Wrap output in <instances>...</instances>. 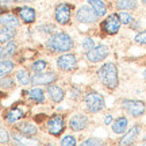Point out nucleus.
<instances>
[{
  "label": "nucleus",
  "mask_w": 146,
  "mask_h": 146,
  "mask_svg": "<svg viewBox=\"0 0 146 146\" xmlns=\"http://www.w3.org/2000/svg\"><path fill=\"white\" fill-rule=\"evenodd\" d=\"M99 81L107 89H115L119 85V76H118V66L114 62H106L98 70Z\"/></svg>",
  "instance_id": "1"
},
{
  "label": "nucleus",
  "mask_w": 146,
  "mask_h": 146,
  "mask_svg": "<svg viewBox=\"0 0 146 146\" xmlns=\"http://www.w3.org/2000/svg\"><path fill=\"white\" fill-rule=\"evenodd\" d=\"M74 46V41L66 33H56L46 42V47L54 53H68Z\"/></svg>",
  "instance_id": "2"
},
{
  "label": "nucleus",
  "mask_w": 146,
  "mask_h": 146,
  "mask_svg": "<svg viewBox=\"0 0 146 146\" xmlns=\"http://www.w3.org/2000/svg\"><path fill=\"white\" fill-rule=\"evenodd\" d=\"M84 103H85V108L91 114H98L102 110H104L106 102L104 96L96 91H89L84 96Z\"/></svg>",
  "instance_id": "3"
},
{
  "label": "nucleus",
  "mask_w": 146,
  "mask_h": 146,
  "mask_svg": "<svg viewBox=\"0 0 146 146\" xmlns=\"http://www.w3.org/2000/svg\"><path fill=\"white\" fill-rule=\"evenodd\" d=\"M122 110L133 118H141L146 114V103L138 99H123L120 102Z\"/></svg>",
  "instance_id": "4"
},
{
  "label": "nucleus",
  "mask_w": 146,
  "mask_h": 146,
  "mask_svg": "<svg viewBox=\"0 0 146 146\" xmlns=\"http://www.w3.org/2000/svg\"><path fill=\"white\" fill-rule=\"evenodd\" d=\"M110 53V49L107 45H103V43H100V45H95L91 50L85 53V57L88 60L89 62L92 64H96V62H102L103 60L107 58Z\"/></svg>",
  "instance_id": "5"
},
{
  "label": "nucleus",
  "mask_w": 146,
  "mask_h": 146,
  "mask_svg": "<svg viewBox=\"0 0 146 146\" xmlns=\"http://www.w3.org/2000/svg\"><path fill=\"white\" fill-rule=\"evenodd\" d=\"M120 21L119 18H118V14H111L106 18L104 21L102 22V31L107 34V35H115V34H118L120 30Z\"/></svg>",
  "instance_id": "6"
},
{
  "label": "nucleus",
  "mask_w": 146,
  "mask_h": 146,
  "mask_svg": "<svg viewBox=\"0 0 146 146\" xmlns=\"http://www.w3.org/2000/svg\"><path fill=\"white\" fill-rule=\"evenodd\" d=\"M76 19H77L80 23H87V25H91V23H96L98 19H99V15L94 11V8L89 4L87 5H81L80 8L76 12Z\"/></svg>",
  "instance_id": "7"
},
{
  "label": "nucleus",
  "mask_w": 146,
  "mask_h": 146,
  "mask_svg": "<svg viewBox=\"0 0 146 146\" xmlns=\"http://www.w3.org/2000/svg\"><path fill=\"white\" fill-rule=\"evenodd\" d=\"M64 130H65V120L61 115H53L47 120V131L53 137H60Z\"/></svg>",
  "instance_id": "8"
},
{
  "label": "nucleus",
  "mask_w": 146,
  "mask_h": 146,
  "mask_svg": "<svg viewBox=\"0 0 146 146\" xmlns=\"http://www.w3.org/2000/svg\"><path fill=\"white\" fill-rule=\"evenodd\" d=\"M57 66L64 72H72L77 68V57L74 54H62L57 58Z\"/></svg>",
  "instance_id": "9"
},
{
  "label": "nucleus",
  "mask_w": 146,
  "mask_h": 146,
  "mask_svg": "<svg viewBox=\"0 0 146 146\" xmlns=\"http://www.w3.org/2000/svg\"><path fill=\"white\" fill-rule=\"evenodd\" d=\"M57 80V74L53 72H36L31 77L30 84L33 85H49Z\"/></svg>",
  "instance_id": "10"
},
{
  "label": "nucleus",
  "mask_w": 146,
  "mask_h": 146,
  "mask_svg": "<svg viewBox=\"0 0 146 146\" xmlns=\"http://www.w3.org/2000/svg\"><path fill=\"white\" fill-rule=\"evenodd\" d=\"M70 11H72V5L70 4H57L56 10H54V18L57 23L60 25H66L70 21Z\"/></svg>",
  "instance_id": "11"
},
{
  "label": "nucleus",
  "mask_w": 146,
  "mask_h": 146,
  "mask_svg": "<svg viewBox=\"0 0 146 146\" xmlns=\"http://www.w3.org/2000/svg\"><path fill=\"white\" fill-rule=\"evenodd\" d=\"M142 131V126L139 123H135L134 126H131V129L126 130L125 135H122V138L119 139V145H131L137 141L138 135L141 134Z\"/></svg>",
  "instance_id": "12"
},
{
  "label": "nucleus",
  "mask_w": 146,
  "mask_h": 146,
  "mask_svg": "<svg viewBox=\"0 0 146 146\" xmlns=\"http://www.w3.org/2000/svg\"><path fill=\"white\" fill-rule=\"evenodd\" d=\"M89 125V118L85 114H76L69 119V129L73 131H83Z\"/></svg>",
  "instance_id": "13"
},
{
  "label": "nucleus",
  "mask_w": 146,
  "mask_h": 146,
  "mask_svg": "<svg viewBox=\"0 0 146 146\" xmlns=\"http://www.w3.org/2000/svg\"><path fill=\"white\" fill-rule=\"evenodd\" d=\"M127 127H129V119L126 118V116H119V118H116L115 120H112V123H111V129L114 131L115 134H125L126 130H127Z\"/></svg>",
  "instance_id": "14"
},
{
  "label": "nucleus",
  "mask_w": 146,
  "mask_h": 146,
  "mask_svg": "<svg viewBox=\"0 0 146 146\" xmlns=\"http://www.w3.org/2000/svg\"><path fill=\"white\" fill-rule=\"evenodd\" d=\"M16 12H18V15L21 16V19L25 22V23H33V22L35 21V18H36L34 8L27 7V5L16 8Z\"/></svg>",
  "instance_id": "15"
},
{
  "label": "nucleus",
  "mask_w": 146,
  "mask_h": 146,
  "mask_svg": "<svg viewBox=\"0 0 146 146\" xmlns=\"http://www.w3.org/2000/svg\"><path fill=\"white\" fill-rule=\"evenodd\" d=\"M16 129L25 137H34V135H36V133H38L36 126L34 125V123H31V122H19L18 126H16Z\"/></svg>",
  "instance_id": "16"
},
{
  "label": "nucleus",
  "mask_w": 146,
  "mask_h": 146,
  "mask_svg": "<svg viewBox=\"0 0 146 146\" xmlns=\"http://www.w3.org/2000/svg\"><path fill=\"white\" fill-rule=\"evenodd\" d=\"M47 94L50 96L52 102H54V103H60V102H62V99L65 98V91H64L61 87H58V85H50V84H49Z\"/></svg>",
  "instance_id": "17"
},
{
  "label": "nucleus",
  "mask_w": 146,
  "mask_h": 146,
  "mask_svg": "<svg viewBox=\"0 0 146 146\" xmlns=\"http://www.w3.org/2000/svg\"><path fill=\"white\" fill-rule=\"evenodd\" d=\"M26 95H27V98L31 100V102H34V103L41 104V103L45 102V91L42 88L36 87V88H33L30 91H26Z\"/></svg>",
  "instance_id": "18"
},
{
  "label": "nucleus",
  "mask_w": 146,
  "mask_h": 146,
  "mask_svg": "<svg viewBox=\"0 0 146 146\" xmlns=\"http://www.w3.org/2000/svg\"><path fill=\"white\" fill-rule=\"evenodd\" d=\"M138 7L137 0H115V8L119 11H134Z\"/></svg>",
  "instance_id": "19"
},
{
  "label": "nucleus",
  "mask_w": 146,
  "mask_h": 146,
  "mask_svg": "<svg viewBox=\"0 0 146 146\" xmlns=\"http://www.w3.org/2000/svg\"><path fill=\"white\" fill-rule=\"evenodd\" d=\"M0 25H3L4 27H12V29H16L19 27L21 22L16 18L15 15H11V14H3L0 16Z\"/></svg>",
  "instance_id": "20"
},
{
  "label": "nucleus",
  "mask_w": 146,
  "mask_h": 146,
  "mask_svg": "<svg viewBox=\"0 0 146 146\" xmlns=\"http://www.w3.org/2000/svg\"><path fill=\"white\" fill-rule=\"evenodd\" d=\"M25 111L19 107H14V108H11L8 112H7V120L10 122V123H16V122H19V120L25 116Z\"/></svg>",
  "instance_id": "21"
},
{
  "label": "nucleus",
  "mask_w": 146,
  "mask_h": 146,
  "mask_svg": "<svg viewBox=\"0 0 146 146\" xmlns=\"http://www.w3.org/2000/svg\"><path fill=\"white\" fill-rule=\"evenodd\" d=\"M16 52V43L15 42H7L5 46L0 47V60H5V58L14 56Z\"/></svg>",
  "instance_id": "22"
},
{
  "label": "nucleus",
  "mask_w": 146,
  "mask_h": 146,
  "mask_svg": "<svg viewBox=\"0 0 146 146\" xmlns=\"http://www.w3.org/2000/svg\"><path fill=\"white\" fill-rule=\"evenodd\" d=\"M88 4L94 8V11L99 15V18L107 14V5L103 0H88Z\"/></svg>",
  "instance_id": "23"
},
{
  "label": "nucleus",
  "mask_w": 146,
  "mask_h": 146,
  "mask_svg": "<svg viewBox=\"0 0 146 146\" xmlns=\"http://www.w3.org/2000/svg\"><path fill=\"white\" fill-rule=\"evenodd\" d=\"M16 31L15 29H12V27H3L1 30H0V43H7V42H10L14 36H15Z\"/></svg>",
  "instance_id": "24"
},
{
  "label": "nucleus",
  "mask_w": 146,
  "mask_h": 146,
  "mask_svg": "<svg viewBox=\"0 0 146 146\" xmlns=\"http://www.w3.org/2000/svg\"><path fill=\"white\" fill-rule=\"evenodd\" d=\"M14 62L10 60H1L0 61V77H4L8 73H11L14 70Z\"/></svg>",
  "instance_id": "25"
},
{
  "label": "nucleus",
  "mask_w": 146,
  "mask_h": 146,
  "mask_svg": "<svg viewBox=\"0 0 146 146\" xmlns=\"http://www.w3.org/2000/svg\"><path fill=\"white\" fill-rule=\"evenodd\" d=\"M16 80L22 85H27L31 81V77H30V74H29L26 69H19V70H16Z\"/></svg>",
  "instance_id": "26"
},
{
  "label": "nucleus",
  "mask_w": 146,
  "mask_h": 146,
  "mask_svg": "<svg viewBox=\"0 0 146 146\" xmlns=\"http://www.w3.org/2000/svg\"><path fill=\"white\" fill-rule=\"evenodd\" d=\"M118 18H119V21L122 25H127V26L134 21V16L131 15L129 11H119V12H118Z\"/></svg>",
  "instance_id": "27"
},
{
  "label": "nucleus",
  "mask_w": 146,
  "mask_h": 146,
  "mask_svg": "<svg viewBox=\"0 0 146 146\" xmlns=\"http://www.w3.org/2000/svg\"><path fill=\"white\" fill-rule=\"evenodd\" d=\"M47 66V62L45 61V60H36V61H34L31 65V69L34 70V72H42V70H45Z\"/></svg>",
  "instance_id": "28"
},
{
  "label": "nucleus",
  "mask_w": 146,
  "mask_h": 146,
  "mask_svg": "<svg viewBox=\"0 0 146 146\" xmlns=\"http://www.w3.org/2000/svg\"><path fill=\"white\" fill-rule=\"evenodd\" d=\"M103 143H104V141L100 139V138H88V139L81 142L83 146H100V145H103Z\"/></svg>",
  "instance_id": "29"
},
{
  "label": "nucleus",
  "mask_w": 146,
  "mask_h": 146,
  "mask_svg": "<svg viewBox=\"0 0 146 146\" xmlns=\"http://www.w3.org/2000/svg\"><path fill=\"white\" fill-rule=\"evenodd\" d=\"M81 46H83V49L85 50V52H88V50H91V49L95 46V41L91 38V36H85V38L83 39Z\"/></svg>",
  "instance_id": "30"
},
{
  "label": "nucleus",
  "mask_w": 146,
  "mask_h": 146,
  "mask_svg": "<svg viewBox=\"0 0 146 146\" xmlns=\"http://www.w3.org/2000/svg\"><path fill=\"white\" fill-rule=\"evenodd\" d=\"M62 146H74L76 143H77V141H76V138L73 135H65L61 139V142H60Z\"/></svg>",
  "instance_id": "31"
},
{
  "label": "nucleus",
  "mask_w": 146,
  "mask_h": 146,
  "mask_svg": "<svg viewBox=\"0 0 146 146\" xmlns=\"http://www.w3.org/2000/svg\"><path fill=\"white\" fill-rule=\"evenodd\" d=\"M0 87H1V88H5V89L12 88V87H14V80L10 77L1 78V80H0Z\"/></svg>",
  "instance_id": "32"
},
{
  "label": "nucleus",
  "mask_w": 146,
  "mask_h": 146,
  "mask_svg": "<svg viewBox=\"0 0 146 146\" xmlns=\"http://www.w3.org/2000/svg\"><path fill=\"white\" fill-rule=\"evenodd\" d=\"M134 41L137 43H139V45H146V30L138 33L135 35V38H134Z\"/></svg>",
  "instance_id": "33"
},
{
  "label": "nucleus",
  "mask_w": 146,
  "mask_h": 146,
  "mask_svg": "<svg viewBox=\"0 0 146 146\" xmlns=\"http://www.w3.org/2000/svg\"><path fill=\"white\" fill-rule=\"evenodd\" d=\"M8 141H10V134L0 127V143H7Z\"/></svg>",
  "instance_id": "34"
},
{
  "label": "nucleus",
  "mask_w": 146,
  "mask_h": 146,
  "mask_svg": "<svg viewBox=\"0 0 146 146\" xmlns=\"http://www.w3.org/2000/svg\"><path fill=\"white\" fill-rule=\"evenodd\" d=\"M70 96H72L73 99H78V98L81 96V91H80V88H77V87H73L72 92H70Z\"/></svg>",
  "instance_id": "35"
},
{
  "label": "nucleus",
  "mask_w": 146,
  "mask_h": 146,
  "mask_svg": "<svg viewBox=\"0 0 146 146\" xmlns=\"http://www.w3.org/2000/svg\"><path fill=\"white\" fill-rule=\"evenodd\" d=\"M26 1H33V0H0V3H26Z\"/></svg>",
  "instance_id": "36"
},
{
  "label": "nucleus",
  "mask_w": 146,
  "mask_h": 146,
  "mask_svg": "<svg viewBox=\"0 0 146 146\" xmlns=\"http://www.w3.org/2000/svg\"><path fill=\"white\" fill-rule=\"evenodd\" d=\"M129 26H130V29H133V30H137V29H139L141 23H139V21H135V19H134V21L131 22Z\"/></svg>",
  "instance_id": "37"
},
{
  "label": "nucleus",
  "mask_w": 146,
  "mask_h": 146,
  "mask_svg": "<svg viewBox=\"0 0 146 146\" xmlns=\"http://www.w3.org/2000/svg\"><path fill=\"white\" fill-rule=\"evenodd\" d=\"M112 120H114L112 115H111V114H107L104 116V125H111V123H112Z\"/></svg>",
  "instance_id": "38"
},
{
  "label": "nucleus",
  "mask_w": 146,
  "mask_h": 146,
  "mask_svg": "<svg viewBox=\"0 0 146 146\" xmlns=\"http://www.w3.org/2000/svg\"><path fill=\"white\" fill-rule=\"evenodd\" d=\"M5 10H7L5 7H3V5H0V14H4Z\"/></svg>",
  "instance_id": "39"
},
{
  "label": "nucleus",
  "mask_w": 146,
  "mask_h": 146,
  "mask_svg": "<svg viewBox=\"0 0 146 146\" xmlns=\"http://www.w3.org/2000/svg\"><path fill=\"white\" fill-rule=\"evenodd\" d=\"M143 78H145V81H146V69L143 70Z\"/></svg>",
  "instance_id": "40"
},
{
  "label": "nucleus",
  "mask_w": 146,
  "mask_h": 146,
  "mask_svg": "<svg viewBox=\"0 0 146 146\" xmlns=\"http://www.w3.org/2000/svg\"><path fill=\"white\" fill-rule=\"evenodd\" d=\"M145 145H146V141H145Z\"/></svg>",
  "instance_id": "41"
}]
</instances>
